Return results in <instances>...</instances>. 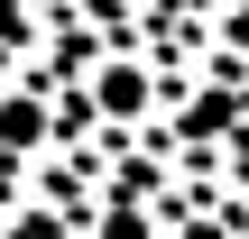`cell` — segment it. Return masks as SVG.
Here are the masks:
<instances>
[{
    "mask_svg": "<svg viewBox=\"0 0 249 239\" xmlns=\"http://www.w3.org/2000/svg\"><path fill=\"white\" fill-rule=\"evenodd\" d=\"M157 101V74L139 64V55H111V64H92V111L102 120H139Z\"/></svg>",
    "mask_w": 249,
    "mask_h": 239,
    "instance_id": "obj_1",
    "label": "cell"
},
{
    "mask_svg": "<svg viewBox=\"0 0 249 239\" xmlns=\"http://www.w3.org/2000/svg\"><path fill=\"white\" fill-rule=\"evenodd\" d=\"M240 221H249V212H240Z\"/></svg>",
    "mask_w": 249,
    "mask_h": 239,
    "instance_id": "obj_7",
    "label": "cell"
},
{
    "mask_svg": "<svg viewBox=\"0 0 249 239\" xmlns=\"http://www.w3.org/2000/svg\"><path fill=\"white\" fill-rule=\"evenodd\" d=\"M28 9H55V0H28Z\"/></svg>",
    "mask_w": 249,
    "mask_h": 239,
    "instance_id": "obj_6",
    "label": "cell"
},
{
    "mask_svg": "<svg viewBox=\"0 0 249 239\" xmlns=\"http://www.w3.org/2000/svg\"><path fill=\"white\" fill-rule=\"evenodd\" d=\"M194 138H213V129H231V101H194V120H185Z\"/></svg>",
    "mask_w": 249,
    "mask_h": 239,
    "instance_id": "obj_4",
    "label": "cell"
},
{
    "mask_svg": "<svg viewBox=\"0 0 249 239\" xmlns=\"http://www.w3.org/2000/svg\"><path fill=\"white\" fill-rule=\"evenodd\" d=\"M37 138H46V111H37L28 92H9V101H0V147H37Z\"/></svg>",
    "mask_w": 249,
    "mask_h": 239,
    "instance_id": "obj_2",
    "label": "cell"
},
{
    "mask_svg": "<svg viewBox=\"0 0 249 239\" xmlns=\"http://www.w3.org/2000/svg\"><path fill=\"white\" fill-rule=\"evenodd\" d=\"M102 239H157V230H148L139 203H111V212H102Z\"/></svg>",
    "mask_w": 249,
    "mask_h": 239,
    "instance_id": "obj_3",
    "label": "cell"
},
{
    "mask_svg": "<svg viewBox=\"0 0 249 239\" xmlns=\"http://www.w3.org/2000/svg\"><path fill=\"white\" fill-rule=\"evenodd\" d=\"M222 37H231V46L249 55V0H231V9H222Z\"/></svg>",
    "mask_w": 249,
    "mask_h": 239,
    "instance_id": "obj_5",
    "label": "cell"
}]
</instances>
